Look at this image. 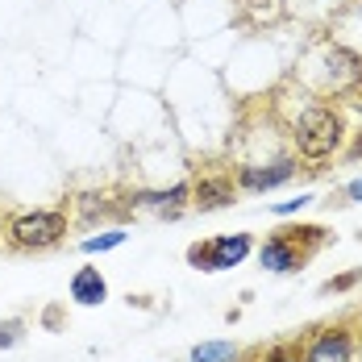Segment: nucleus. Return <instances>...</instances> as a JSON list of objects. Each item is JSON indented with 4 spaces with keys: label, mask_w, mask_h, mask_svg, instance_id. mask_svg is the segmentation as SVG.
<instances>
[{
    "label": "nucleus",
    "mask_w": 362,
    "mask_h": 362,
    "mask_svg": "<svg viewBox=\"0 0 362 362\" xmlns=\"http://www.w3.org/2000/svg\"><path fill=\"white\" fill-rule=\"evenodd\" d=\"M346 146V112L337 105H308L291 121V150L304 163H329Z\"/></svg>",
    "instance_id": "1"
},
{
    "label": "nucleus",
    "mask_w": 362,
    "mask_h": 362,
    "mask_svg": "<svg viewBox=\"0 0 362 362\" xmlns=\"http://www.w3.org/2000/svg\"><path fill=\"white\" fill-rule=\"evenodd\" d=\"M321 242H325V229L321 225H279L262 242L258 262L267 271H275V275H288V271H300L313 254L321 250Z\"/></svg>",
    "instance_id": "2"
},
{
    "label": "nucleus",
    "mask_w": 362,
    "mask_h": 362,
    "mask_svg": "<svg viewBox=\"0 0 362 362\" xmlns=\"http://www.w3.org/2000/svg\"><path fill=\"white\" fill-rule=\"evenodd\" d=\"M4 238L13 250H50L67 238V213L63 209H30L4 221Z\"/></svg>",
    "instance_id": "3"
},
{
    "label": "nucleus",
    "mask_w": 362,
    "mask_h": 362,
    "mask_svg": "<svg viewBox=\"0 0 362 362\" xmlns=\"http://www.w3.org/2000/svg\"><path fill=\"white\" fill-rule=\"evenodd\" d=\"M250 250H254L250 233H221V238L187 246V262L196 271H229V267H242Z\"/></svg>",
    "instance_id": "4"
},
{
    "label": "nucleus",
    "mask_w": 362,
    "mask_h": 362,
    "mask_svg": "<svg viewBox=\"0 0 362 362\" xmlns=\"http://www.w3.org/2000/svg\"><path fill=\"white\" fill-rule=\"evenodd\" d=\"M325 92L341 96L362 83V54L346 42H325Z\"/></svg>",
    "instance_id": "5"
},
{
    "label": "nucleus",
    "mask_w": 362,
    "mask_h": 362,
    "mask_svg": "<svg viewBox=\"0 0 362 362\" xmlns=\"http://www.w3.org/2000/svg\"><path fill=\"white\" fill-rule=\"evenodd\" d=\"M300 354H304V362H354L350 321H337V325H325L321 333H313Z\"/></svg>",
    "instance_id": "6"
},
{
    "label": "nucleus",
    "mask_w": 362,
    "mask_h": 362,
    "mask_svg": "<svg viewBox=\"0 0 362 362\" xmlns=\"http://www.w3.org/2000/svg\"><path fill=\"white\" fill-rule=\"evenodd\" d=\"M291 175H296V158H275L271 167H242L233 183H238L242 192H271V187L288 183Z\"/></svg>",
    "instance_id": "7"
},
{
    "label": "nucleus",
    "mask_w": 362,
    "mask_h": 362,
    "mask_svg": "<svg viewBox=\"0 0 362 362\" xmlns=\"http://www.w3.org/2000/svg\"><path fill=\"white\" fill-rule=\"evenodd\" d=\"M233 192H238V183L229 180V175H204L200 183H192V204L200 213L225 209V204H233Z\"/></svg>",
    "instance_id": "8"
},
{
    "label": "nucleus",
    "mask_w": 362,
    "mask_h": 362,
    "mask_svg": "<svg viewBox=\"0 0 362 362\" xmlns=\"http://www.w3.org/2000/svg\"><path fill=\"white\" fill-rule=\"evenodd\" d=\"M71 300L79 308H96V304L109 300V284H105L100 267H79V271H75L71 275Z\"/></svg>",
    "instance_id": "9"
},
{
    "label": "nucleus",
    "mask_w": 362,
    "mask_h": 362,
    "mask_svg": "<svg viewBox=\"0 0 362 362\" xmlns=\"http://www.w3.org/2000/svg\"><path fill=\"white\" fill-rule=\"evenodd\" d=\"M192 196V183H175L167 192H134L129 209H154V213H180L183 200Z\"/></svg>",
    "instance_id": "10"
},
{
    "label": "nucleus",
    "mask_w": 362,
    "mask_h": 362,
    "mask_svg": "<svg viewBox=\"0 0 362 362\" xmlns=\"http://www.w3.org/2000/svg\"><path fill=\"white\" fill-rule=\"evenodd\" d=\"M238 358H242V350L233 341H200L187 362H238Z\"/></svg>",
    "instance_id": "11"
},
{
    "label": "nucleus",
    "mask_w": 362,
    "mask_h": 362,
    "mask_svg": "<svg viewBox=\"0 0 362 362\" xmlns=\"http://www.w3.org/2000/svg\"><path fill=\"white\" fill-rule=\"evenodd\" d=\"M125 242V229H109V233H100V238H83V254H105V250H117Z\"/></svg>",
    "instance_id": "12"
},
{
    "label": "nucleus",
    "mask_w": 362,
    "mask_h": 362,
    "mask_svg": "<svg viewBox=\"0 0 362 362\" xmlns=\"http://www.w3.org/2000/svg\"><path fill=\"white\" fill-rule=\"evenodd\" d=\"M258 362H304V354L291 341H275L271 350H258Z\"/></svg>",
    "instance_id": "13"
},
{
    "label": "nucleus",
    "mask_w": 362,
    "mask_h": 362,
    "mask_svg": "<svg viewBox=\"0 0 362 362\" xmlns=\"http://www.w3.org/2000/svg\"><path fill=\"white\" fill-rule=\"evenodd\" d=\"M21 337H25V321H21V317H8V321H0V350H13Z\"/></svg>",
    "instance_id": "14"
},
{
    "label": "nucleus",
    "mask_w": 362,
    "mask_h": 362,
    "mask_svg": "<svg viewBox=\"0 0 362 362\" xmlns=\"http://www.w3.org/2000/svg\"><path fill=\"white\" fill-rule=\"evenodd\" d=\"M354 284H362V271H346V275H337V279L321 284V291H329V296H341V291H350Z\"/></svg>",
    "instance_id": "15"
},
{
    "label": "nucleus",
    "mask_w": 362,
    "mask_h": 362,
    "mask_svg": "<svg viewBox=\"0 0 362 362\" xmlns=\"http://www.w3.org/2000/svg\"><path fill=\"white\" fill-rule=\"evenodd\" d=\"M313 200H317L313 192H304L300 200H284V204H275V217H288V213H300V209H308Z\"/></svg>",
    "instance_id": "16"
},
{
    "label": "nucleus",
    "mask_w": 362,
    "mask_h": 362,
    "mask_svg": "<svg viewBox=\"0 0 362 362\" xmlns=\"http://www.w3.org/2000/svg\"><path fill=\"white\" fill-rule=\"evenodd\" d=\"M346 196H350V200H362V180L346 183Z\"/></svg>",
    "instance_id": "17"
},
{
    "label": "nucleus",
    "mask_w": 362,
    "mask_h": 362,
    "mask_svg": "<svg viewBox=\"0 0 362 362\" xmlns=\"http://www.w3.org/2000/svg\"><path fill=\"white\" fill-rule=\"evenodd\" d=\"M238 362H258V354H242V358H238Z\"/></svg>",
    "instance_id": "18"
}]
</instances>
